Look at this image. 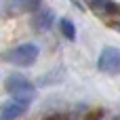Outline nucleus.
<instances>
[{"instance_id": "obj_7", "label": "nucleus", "mask_w": 120, "mask_h": 120, "mask_svg": "<svg viewBox=\"0 0 120 120\" xmlns=\"http://www.w3.org/2000/svg\"><path fill=\"white\" fill-rule=\"evenodd\" d=\"M17 4V11H38L42 0H13Z\"/></svg>"}, {"instance_id": "obj_2", "label": "nucleus", "mask_w": 120, "mask_h": 120, "mask_svg": "<svg viewBox=\"0 0 120 120\" xmlns=\"http://www.w3.org/2000/svg\"><path fill=\"white\" fill-rule=\"evenodd\" d=\"M4 89L11 93V97H19V99H25V101H32L36 97V91H34L32 82L21 74H11L4 80Z\"/></svg>"}, {"instance_id": "obj_3", "label": "nucleus", "mask_w": 120, "mask_h": 120, "mask_svg": "<svg viewBox=\"0 0 120 120\" xmlns=\"http://www.w3.org/2000/svg\"><path fill=\"white\" fill-rule=\"evenodd\" d=\"M97 70L103 74H120V51L114 46L101 49L97 57Z\"/></svg>"}, {"instance_id": "obj_4", "label": "nucleus", "mask_w": 120, "mask_h": 120, "mask_svg": "<svg viewBox=\"0 0 120 120\" xmlns=\"http://www.w3.org/2000/svg\"><path fill=\"white\" fill-rule=\"evenodd\" d=\"M27 103H30V101H25V99L13 97V99H8V101H4V103H2V108H0V116H2L4 120L19 118V116H23V114H25Z\"/></svg>"}, {"instance_id": "obj_6", "label": "nucleus", "mask_w": 120, "mask_h": 120, "mask_svg": "<svg viewBox=\"0 0 120 120\" xmlns=\"http://www.w3.org/2000/svg\"><path fill=\"white\" fill-rule=\"evenodd\" d=\"M59 30H61V34L68 38V40H76V25H74V21L72 19H59Z\"/></svg>"}, {"instance_id": "obj_1", "label": "nucleus", "mask_w": 120, "mask_h": 120, "mask_svg": "<svg viewBox=\"0 0 120 120\" xmlns=\"http://www.w3.org/2000/svg\"><path fill=\"white\" fill-rule=\"evenodd\" d=\"M38 55H40L38 44L25 42V44H19V46H15V49L6 51V53H4V61H6V63H13V65H19V68H30V65L36 63Z\"/></svg>"}, {"instance_id": "obj_5", "label": "nucleus", "mask_w": 120, "mask_h": 120, "mask_svg": "<svg viewBox=\"0 0 120 120\" xmlns=\"http://www.w3.org/2000/svg\"><path fill=\"white\" fill-rule=\"evenodd\" d=\"M53 19H55V15H53V11L51 8H38L36 11V17H34V23H36V27L38 30H51L53 27Z\"/></svg>"}, {"instance_id": "obj_8", "label": "nucleus", "mask_w": 120, "mask_h": 120, "mask_svg": "<svg viewBox=\"0 0 120 120\" xmlns=\"http://www.w3.org/2000/svg\"><path fill=\"white\" fill-rule=\"evenodd\" d=\"M118 27H120V21H118Z\"/></svg>"}]
</instances>
